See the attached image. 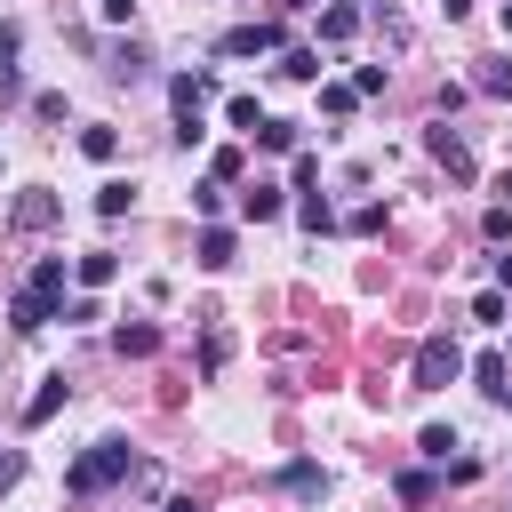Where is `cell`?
<instances>
[{
  "mask_svg": "<svg viewBox=\"0 0 512 512\" xmlns=\"http://www.w3.org/2000/svg\"><path fill=\"white\" fill-rule=\"evenodd\" d=\"M128 472H136V448H128L120 432H104V440L64 472V496H104V488H112V480H128Z\"/></svg>",
  "mask_w": 512,
  "mask_h": 512,
  "instance_id": "1",
  "label": "cell"
},
{
  "mask_svg": "<svg viewBox=\"0 0 512 512\" xmlns=\"http://www.w3.org/2000/svg\"><path fill=\"white\" fill-rule=\"evenodd\" d=\"M464 376V352L448 344V336H424L416 344V392H440V384H456Z\"/></svg>",
  "mask_w": 512,
  "mask_h": 512,
  "instance_id": "2",
  "label": "cell"
},
{
  "mask_svg": "<svg viewBox=\"0 0 512 512\" xmlns=\"http://www.w3.org/2000/svg\"><path fill=\"white\" fill-rule=\"evenodd\" d=\"M56 216H64V200H56L48 184H32V192H16V200H8V224H16V232H48Z\"/></svg>",
  "mask_w": 512,
  "mask_h": 512,
  "instance_id": "3",
  "label": "cell"
},
{
  "mask_svg": "<svg viewBox=\"0 0 512 512\" xmlns=\"http://www.w3.org/2000/svg\"><path fill=\"white\" fill-rule=\"evenodd\" d=\"M280 48V24L272 16H256V24H232L224 40H216V56H272Z\"/></svg>",
  "mask_w": 512,
  "mask_h": 512,
  "instance_id": "4",
  "label": "cell"
},
{
  "mask_svg": "<svg viewBox=\"0 0 512 512\" xmlns=\"http://www.w3.org/2000/svg\"><path fill=\"white\" fill-rule=\"evenodd\" d=\"M424 152H432V160H440V168H448L456 184L472 176V144H464V136L448 128V120H432V128H424Z\"/></svg>",
  "mask_w": 512,
  "mask_h": 512,
  "instance_id": "5",
  "label": "cell"
},
{
  "mask_svg": "<svg viewBox=\"0 0 512 512\" xmlns=\"http://www.w3.org/2000/svg\"><path fill=\"white\" fill-rule=\"evenodd\" d=\"M24 288H32V296H40V312H48V320H64V256H40V264H32V280H24Z\"/></svg>",
  "mask_w": 512,
  "mask_h": 512,
  "instance_id": "6",
  "label": "cell"
},
{
  "mask_svg": "<svg viewBox=\"0 0 512 512\" xmlns=\"http://www.w3.org/2000/svg\"><path fill=\"white\" fill-rule=\"evenodd\" d=\"M64 400H72V376H40V392H32V400H24V424H32V432H40V424H48V416H56V408H64Z\"/></svg>",
  "mask_w": 512,
  "mask_h": 512,
  "instance_id": "7",
  "label": "cell"
},
{
  "mask_svg": "<svg viewBox=\"0 0 512 512\" xmlns=\"http://www.w3.org/2000/svg\"><path fill=\"white\" fill-rule=\"evenodd\" d=\"M16 56H24V32H16V24H0V104H16V96H24Z\"/></svg>",
  "mask_w": 512,
  "mask_h": 512,
  "instance_id": "8",
  "label": "cell"
},
{
  "mask_svg": "<svg viewBox=\"0 0 512 512\" xmlns=\"http://www.w3.org/2000/svg\"><path fill=\"white\" fill-rule=\"evenodd\" d=\"M112 352H120V360H144V352H160V328H152V320H120V328H112Z\"/></svg>",
  "mask_w": 512,
  "mask_h": 512,
  "instance_id": "9",
  "label": "cell"
},
{
  "mask_svg": "<svg viewBox=\"0 0 512 512\" xmlns=\"http://www.w3.org/2000/svg\"><path fill=\"white\" fill-rule=\"evenodd\" d=\"M360 24H368V16H360L352 0H336V8H320V40H328V48H344V40L360 32Z\"/></svg>",
  "mask_w": 512,
  "mask_h": 512,
  "instance_id": "10",
  "label": "cell"
},
{
  "mask_svg": "<svg viewBox=\"0 0 512 512\" xmlns=\"http://www.w3.org/2000/svg\"><path fill=\"white\" fill-rule=\"evenodd\" d=\"M192 256H200V272H224V264H232V232H224V224H200Z\"/></svg>",
  "mask_w": 512,
  "mask_h": 512,
  "instance_id": "11",
  "label": "cell"
},
{
  "mask_svg": "<svg viewBox=\"0 0 512 512\" xmlns=\"http://www.w3.org/2000/svg\"><path fill=\"white\" fill-rule=\"evenodd\" d=\"M280 488H288L296 504H320V496H328V472H320V464H288V472H280Z\"/></svg>",
  "mask_w": 512,
  "mask_h": 512,
  "instance_id": "12",
  "label": "cell"
},
{
  "mask_svg": "<svg viewBox=\"0 0 512 512\" xmlns=\"http://www.w3.org/2000/svg\"><path fill=\"white\" fill-rule=\"evenodd\" d=\"M8 328H16V336H40V328H48V312H40V296H32V288H16V296H8Z\"/></svg>",
  "mask_w": 512,
  "mask_h": 512,
  "instance_id": "13",
  "label": "cell"
},
{
  "mask_svg": "<svg viewBox=\"0 0 512 512\" xmlns=\"http://www.w3.org/2000/svg\"><path fill=\"white\" fill-rule=\"evenodd\" d=\"M472 384H480L488 400H504V384H512V360H504V352H480V360H472Z\"/></svg>",
  "mask_w": 512,
  "mask_h": 512,
  "instance_id": "14",
  "label": "cell"
},
{
  "mask_svg": "<svg viewBox=\"0 0 512 512\" xmlns=\"http://www.w3.org/2000/svg\"><path fill=\"white\" fill-rule=\"evenodd\" d=\"M280 208H288V200H280L272 184H248V192H240V216H248V224H272Z\"/></svg>",
  "mask_w": 512,
  "mask_h": 512,
  "instance_id": "15",
  "label": "cell"
},
{
  "mask_svg": "<svg viewBox=\"0 0 512 512\" xmlns=\"http://www.w3.org/2000/svg\"><path fill=\"white\" fill-rule=\"evenodd\" d=\"M112 272H120V256H112V248H88V256L72 264V280H80V288H104Z\"/></svg>",
  "mask_w": 512,
  "mask_h": 512,
  "instance_id": "16",
  "label": "cell"
},
{
  "mask_svg": "<svg viewBox=\"0 0 512 512\" xmlns=\"http://www.w3.org/2000/svg\"><path fill=\"white\" fill-rule=\"evenodd\" d=\"M112 72H120V80H152V56H144L136 40H112Z\"/></svg>",
  "mask_w": 512,
  "mask_h": 512,
  "instance_id": "17",
  "label": "cell"
},
{
  "mask_svg": "<svg viewBox=\"0 0 512 512\" xmlns=\"http://www.w3.org/2000/svg\"><path fill=\"white\" fill-rule=\"evenodd\" d=\"M224 120H232V128H240V136H256V128H264V120H272V112H264V104H256V96H224Z\"/></svg>",
  "mask_w": 512,
  "mask_h": 512,
  "instance_id": "18",
  "label": "cell"
},
{
  "mask_svg": "<svg viewBox=\"0 0 512 512\" xmlns=\"http://www.w3.org/2000/svg\"><path fill=\"white\" fill-rule=\"evenodd\" d=\"M80 152H88L96 168H104V160H120V128H104V120H96V128H80Z\"/></svg>",
  "mask_w": 512,
  "mask_h": 512,
  "instance_id": "19",
  "label": "cell"
},
{
  "mask_svg": "<svg viewBox=\"0 0 512 512\" xmlns=\"http://www.w3.org/2000/svg\"><path fill=\"white\" fill-rule=\"evenodd\" d=\"M296 224H304V232L320 240V232H336V208H328L320 192H304V200H296Z\"/></svg>",
  "mask_w": 512,
  "mask_h": 512,
  "instance_id": "20",
  "label": "cell"
},
{
  "mask_svg": "<svg viewBox=\"0 0 512 512\" xmlns=\"http://www.w3.org/2000/svg\"><path fill=\"white\" fill-rule=\"evenodd\" d=\"M432 488H440L432 472H400V480H392V496H400L408 512H416V504H432Z\"/></svg>",
  "mask_w": 512,
  "mask_h": 512,
  "instance_id": "21",
  "label": "cell"
},
{
  "mask_svg": "<svg viewBox=\"0 0 512 512\" xmlns=\"http://www.w3.org/2000/svg\"><path fill=\"white\" fill-rule=\"evenodd\" d=\"M416 448H424V456H432V464H448V456H456V448H464V440H456V432H448V424H424V440H416Z\"/></svg>",
  "mask_w": 512,
  "mask_h": 512,
  "instance_id": "22",
  "label": "cell"
},
{
  "mask_svg": "<svg viewBox=\"0 0 512 512\" xmlns=\"http://www.w3.org/2000/svg\"><path fill=\"white\" fill-rule=\"evenodd\" d=\"M480 96H512V56H488L480 64Z\"/></svg>",
  "mask_w": 512,
  "mask_h": 512,
  "instance_id": "23",
  "label": "cell"
},
{
  "mask_svg": "<svg viewBox=\"0 0 512 512\" xmlns=\"http://www.w3.org/2000/svg\"><path fill=\"white\" fill-rule=\"evenodd\" d=\"M384 80H392V64H352V96H384Z\"/></svg>",
  "mask_w": 512,
  "mask_h": 512,
  "instance_id": "24",
  "label": "cell"
},
{
  "mask_svg": "<svg viewBox=\"0 0 512 512\" xmlns=\"http://www.w3.org/2000/svg\"><path fill=\"white\" fill-rule=\"evenodd\" d=\"M256 144H264V152H296V120H264Z\"/></svg>",
  "mask_w": 512,
  "mask_h": 512,
  "instance_id": "25",
  "label": "cell"
},
{
  "mask_svg": "<svg viewBox=\"0 0 512 512\" xmlns=\"http://www.w3.org/2000/svg\"><path fill=\"white\" fill-rule=\"evenodd\" d=\"M128 200H136V192H128L120 176H112V184H96V216H128Z\"/></svg>",
  "mask_w": 512,
  "mask_h": 512,
  "instance_id": "26",
  "label": "cell"
},
{
  "mask_svg": "<svg viewBox=\"0 0 512 512\" xmlns=\"http://www.w3.org/2000/svg\"><path fill=\"white\" fill-rule=\"evenodd\" d=\"M376 32H384V48H408V16L400 8H376Z\"/></svg>",
  "mask_w": 512,
  "mask_h": 512,
  "instance_id": "27",
  "label": "cell"
},
{
  "mask_svg": "<svg viewBox=\"0 0 512 512\" xmlns=\"http://www.w3.org/2000/svg\"><path fill=\"white\" fill-rule=\"evenodd\" d=\"M280 72H288V80H320V56H312V48H288Z\"/></svg>",
  "mask_w": 512,
  "mask_h": 512,
  "instance_id": "28",
  "label": "cell"
},
{
  "mask_svg": "<svg viewBox=\"0 0 512 512\" xmlns=\"http://www.w3.org/2000/svg\"><path fill=\"white\" fill-rule=\"evenodd\" d=\"M224 352H232V336H224V328H208V336H200V368L216 376V368H224Z\"/></svg>",
  "mask_w": 512,
  "mask_h": 512,
  "instance_id": "29",
  "label": "cell"
},
{
  "mask_svg": "<svg viewBox=\"0 0 512 512\" xmlns=\"http://www.w3.org/2000/svg\"><path fill=\"white\" fill-rule=\"evenodd\" d=\"M192 208L216 224V208H224V184H216V176H208V184H192Z\"/></svg>",
  "mask_w": 512,
  "mask_h": 512,
  "instance_id": "30",
  "label": "cell"
},
{
  "mask_svg": "<svg viewBox=\"0 0 512 512\" xmlns=\"http://www.w3.org/2000/svg\"><path fill=\"white\" fill-rule=\"evenodd\" d=\"M344 224H352V232H360V240H368V232H384V200H368V208H352V216H344Z\"/></svg>",
  "mask_w": 512,
  "mask_h": 512,
  "instance_id": "31",
  "label": "cell"
},
{
  "mask_svg": "<svg viewBox=\"0 0 512 512\" xmlns=\"http://www.w3.org/2000/svg\"><path fill=\"white\" fill-rule=\"evenodd\" d=\"M472 320H488V328H496V320H504V288H480V296H472Z\"/></svg>",
  "mask_w": 512,
  "mask_h": 512,
  "instance_id": "32",
  "label": "cell"
},
{
  "mask_svg": "<svg viewBox=\"0 0 512 512\" xmlns=\"http://www.w3.org/2000/svg\"><path fill=\"white\" fill-rule=\"evenodd\" d=\"M360 96H352V80H336V88H320V112H352Z\"/></svg>",
  "mask_w": 512,
  "mask_h": 512,
  "instance_id": "33",
  "label": "cell"
},
{
  "mask_svg": "<svg viewBox=\"0 0 512 512\" xmlns=\"http://www.w3.org/2000/svg\"><path fill=\"white\" fill-rule=\"evenodd\" d=\"M32 120H64V88H40L32 96Z\"/></svg>",
  "mask_w": 512,
  "mask_h": 512,
  "instance_id": "34",
  "label": "cell"
},
{
  "mask_svg": "<svg viewBox=\"0 0 512 512\" xmlns=\"http://www.w3.org/2000/svg\"><path fill=\"white\" fill-rule=\"evenodd\" d=\"M96 16H104V24H128V16H136V0H96Z\"/></svg>",
  "mask_w": 512,
  "mask_h": 512,
  "instance_id": "35",
  "label": "cell"
},
{
  "mask_svg": "<svg viewBox=\"0 0 512 512\" xmlns=\"http://www.w3.org/2000/svg\"><path fill=\"white\" fill-rule=\"evenodd\" d=\"M16 472H24V456H0V488H16Z\"/></svg>",
  "mask_w": 512,
  "mask_h": 512,
  "instance_id": "36",
  "label": "cell"
},
{
  "mask_svg": "<svg viewBox=\"0 0 512 512\" xmlns=\"http://www.w3.org/2000/svg\"><path fill=\"white\" fill-rule=\"evenodd\" d=\"M496 288H512V256H496Z\"/></svg>",
  "mask_w": 512,
  "mask_h": 512,
  "instance_id": "37",
  "label": "cell"
},
{
  "mask_svg": "<svg viewBox=\"0 0 512 512\" xmlns=\"http://www.w3.org/2000/svg\"><path fill=\"white\" fill-rule=\"evenodd\" d=\"M496 200H504V208H512V168H504V176H496Z\"/></svg>",
  "mask_w": 512,
  "mask_h": 512,
  "instance_id": "38",
  "label": "cell"
},
{
  "mask_svg": "<svg viewBox=\"0 0 512 512\" xmlns=\"http://www.w3.org/2000/svg\"><path fill=\"white\" fill-rule=\"evenodd\" d=\"M440 8H448V16H472V0H440Z\"/></svg>",
  "mask_w": 512,
  "mask_h": 512,
  "instance_id": "39",
  "label": "cell"
},
{
  "mask_svg": "<svg viewBox=\"0 0 512 512\" xmlns=\"http://www.w3.org/2000/svg\"><path fill=\"white\" fill-rule=\"evenodd\" d=\"M160 512H192V496H168V504H160Z\"/></svg>",
  "mask_w": 512,
  "mask_h": 512,
  "instance_id": "40",
  "label": "cell"
},
{
  "mask_svg": "<svg viewBox=\"0 0 512 512\" xmlns=\"http://www.w3.org/2000/svg\"><path fill=\"white\" fill-rule=\"evenodd\" d=\"M504 40H512V0H504Z\"/></svg>",
  "mask_w": 512,
  "mask_h": 512,
  "instance_id": "41",
  "label": "cell"
},
{
  "mask_svg": "<svg viewBox=\"0 0 512 512\" xmlns=\"http://www.w3.org/2000/svg\"><path fill=\"white\" fill-rule=\"evenodd\" d=\"M280 8H312V0H280Z\"/></svg>",
  "mask_w": 512,
  "mask_h": 512,
  "instance_id": "42",
  "label": "cell"
}]
</instances>
